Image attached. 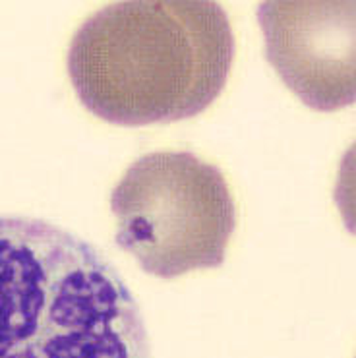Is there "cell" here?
Masks as SVG:
<instances>
[{
	"mask_svg": "<svg viewBox=\"0 0 356 358\" xmlns=\"http://www.w3.org/2000/svg\"><path fill=\"white\" fill-rule=\"evenodd\" d=\"M111 209L116 244L161 279L221 267L236 229L221 169L190 151H155L134 161L113 190Z\"/></svg>",
	"mask_w": 356,
	"mask_h": 358,
	"instance_id": "obj_3",
	"label": "cell"
},
{
	"mask_svg": "<svg viewBox=\"0 0 356 358\" xmlns=\"http://www.w3.org/2000/svg\"><path fill=\"white\" fill-rule=\"evenodd\" d=\"M232 60L231 22L215 2H118L80 25L68 76L95 117L145 126L204 113L225 90Z\"/></svg>",
	"mask_w": 356,
	"mask_h": 358,
	"instance_id": "obj_1",
	"label": "cell"
},
{
	"mask_svg": "<svg viewBox=\"0 0 356 358\" xmlns=\"http://www.w3.org/2000/svg\"><path fill=\"white\" fill-rule=\"evenodd\" d=\"M0 358H151L138 300L93 244L0 215Z\"/></svg>",
	"mask_w": 356,
	"mask_h": 358,
	"instance_id": "obj_2",
	"label": "cell"
},
{
	"mask_svg": "<svg viewBox=\"0 0 356 358\" xmlns=\"http://www.w3.org/2000/svg\"><path fill=\"white\" fill-rule=\"evenodd\" d=\"M265 55L308 107L333 113L355 103V2H264Z\"/></svg>",
	"mask_w": 356,
	"mask_h": 358,
	"instance_id": "obj_4",
	"label": "cell"
}]
</instances>
